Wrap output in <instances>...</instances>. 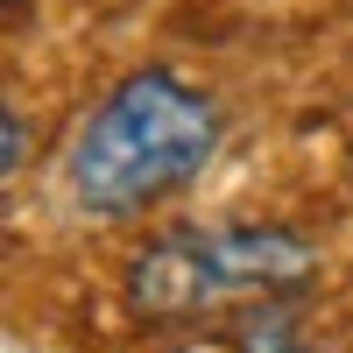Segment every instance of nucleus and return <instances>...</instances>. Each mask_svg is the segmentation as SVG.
<instances>
[{"instance_id":"obj_2","label":"nucleus","mask_w":353,"mask_h":353,"mask_svg":"<svg viewBox=\"0 0 353 353\" xmlns=\"http://www.w3.org/2000/svg\"><path fill=\"white\" fill-rule=\"evenodd\" d=\"M318 276V254L290 226H176L128 261V304L141 318H205L219 304L290 297Z\"/></svg>"},{"instance_id":"obj_1","label":"nucleus","mask_w":353,"mask_h":353,"mask_svg":"<svg viewBox=\"0 0 353 353\" xmlns=\"http://www.w3.org/2000/svg\"><path fill=\"white\" fill-rule=\"evenodd\" d=\"M219 149V106L170 71H134L113 85L99 113L64 149V198L92 219L149 212L156 198L184 191Z\"/></svg>"},{"instance_id":"obj_4","label":"nucleus","mask_w":353,"mask_h":353,"mask_svg":"<svg viewBox=\"0 0 353 353\" xmlns=\"http://www.w3.org/2000/svg\"><path fill=\"white\" fill-rule=\"evenodd\" d=\"M21 149H28V121H21V113L8 106V176L21 170Z\"/></svg>"},{"instance_id":"obj_3","label":"nucleus","mask_w":353,"mask_h":353,"mask_svg":"<svg viewBox=\"0 0 353 353\" xmlns=\"http://www.w3.org/2000/svg\"><path fill=\"white\" fill-rule=\"evenodd\" d=\"M248 353H304V346L290 339V318H283V311H269V318L248 332Z\"/></svg>"}]
</instances>
